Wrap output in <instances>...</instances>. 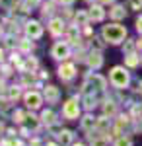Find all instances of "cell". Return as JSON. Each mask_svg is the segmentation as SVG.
<instances>
[{"mask_svg":"<svg viewBox=\"0 0 142 146\" xmlns=\"http://www.w3.org/2000/svg\"><path fill=\"white\" fill-rule=\"evenodd\" d=\"M136 29H138V31L142 33V16L138 18V20H136Z\"/></svg>","mask_w":142,"mask_h":146,"instance_id":"obj_30","label":"cell"},{"mask_svg":"<svg viewBox=\"0 0 142 146\" xmlns=\"http://www.w3.org/2000/svg\"><path fill=\"white\" fill-rule=\"evenodd\" d=\"M53 56H55V58H66V56H68V45L56 43V45L53 47Z\"/></svg>","mask_w":142,"mask_h":146,"instance_id":"obj_9","label":"cell"},{"mask_svg":"<svg viewBox=\"0 0 142 146\" xmlns=\"http://www.w3.org/2000/svg\"><path fill=\"white\" fill-rule=\"evenodd\" d=\"M136 45H138V47L142 49V39H140V41H136Z\"/></svg>","mask_w":142,"mask_h":146,"instance_id":"obj_34","label":"cell"},{"mask_svg":"<svg viewBox=\"0 0 142 146\" xmlns=\"http://www.w3.org/2000/svg\"><path fill=\"white\" fill-rule=\"evenodd\" d=\"M101 35H103L105 41L117 45V43H121V41L127 37V29H125L123 25H119V23H109V25H103Z\"/></svg>","mask_w":142,"mask_h":146,"instance_id":"obj_1","label":"cell"},{"mask_svg":"<svg viewBox=\"0 0 142 146\" xmlns=\"http://www.w3.org/2000/svg\"><path fill=\"white\" fill-rule=\"evenodd\" d=\"M99 2H101V4H113L115 0H99Z\"/></svg>","mask_w":142,"mask_h":146,"instance_id":"obj_31","label":"cell"},{"mask_svg":"<svg viewBox=\"0 0 142 146\" xmlns=\"http://www.w3.org/2000/svg\"><path fill=\"white\" fill-rule=\"evenodd\" d=\"M62 115H64V119L68 121H74L78 119V115H80V105H78L76 100H68L64 103V107H62Z\"/></svg>","mask_w":142,"mask_h":146,"instance_id":"obj_3","label":"cell"},{"mask_svg":"<svg viewBox=\"0 0 142 146\" xmlns=\"http://www.w3.org/2000/svg\"><path fill=\"white\" fill-rule=\"evenodd\" d=\"M86 88H90V90H94V92H101V90H105V78H101L99 74L88 76Z\"/></svg>","mask_w":142,"mask_h":146,"instance_id":"obj_4","label":"cell"},{"mask_svg":"<svg viewBox=\"0 0 142 146\" xmlns=\"http://www.w3.org/2000/svg\"><path fill=\"white\" fill-rule=\"evenodd\" d=\"M0 60H2V51H0Z\"/></svg>","mask_w":142,"mask_h":146,"instance_id":"obj_39","label":"cell"},{"mask_svg":"<svg viewBox=\"0 0 142 146\" xmlns=\"http://www.w3.org/2000/svg\"><path fill=\"white\" fill-rule=\"evenodd\" d=\"M14 121H16V123H22L23 121V111H16L14 113Z\"/></svg>","mask_w":142,"mask_h":146,"instance_id":"obj_26","label":"cell"},{"mask_svg":"<svg viewBox=\"0 0 142 146\" xmlns=\"http://www.w3.org/2000/svg\"><path fill=\"white\" fill-rule=\"evenodd\" d=\"M88 64H90L92 68H99L101 64H103V56H101V53H99V51L90 53V56H88Z\"/></svg>","mask_w":142,"mask_h":146,"instance_id":"obj_7","label":"cell"},{"mask_svg":"<svg viewBox=\"0 0 142 146\" xmlns=\"http://www.w3.org/2000/svg\"><path fill=\"white\" fill-rule=\"evenodd\" d=\"M96 127H98V119H96V117L86 115V117L82 119V129H84V131H92V129H96Z\"/></svg>","mask_w":142,"mask_h":146,"instance_id":"obj_10","label":"cell"},{"mask_svg":"<svg viewBox=\"0 0 142 146\" xmlns=\"http://www.w3.org/2000/svg\"><path fill=\"white\" fill-rule=\"evenodd\" d=\"M41 117H43V123H47V125H53V123H55V113L51 111V109H45Z\"/></svg>","mask_w":142,"mask_h":146,"instance_id":"obj_18","label":"cell"},{"mask_svg":"<svg viewBox=\"0 0 142 146\" xmlns=\"http://www.w3.org/2000/svg\"><path fill=\"white\" fill-rule=\"evenodd\" d=\"M107 127H111V121L107 119V115L99 117V119H98V129H101V131H103V129H107Z\"/></svg>","mask_w":142,"mask_h":146,"instance_id":"obj_21","label":"cell"},{"mask_svg":"<svg viewBox=\"0 0 142 146\" xmlns=\"http://www.w3.org/2000/svg\"><path fill=\"white\" fill-rule=\"evenodd\" d=\"M60 2H62V4H72L74 0H60Z\"/></svg>","mask_w":142,"mask_h":146,"instance_id":"obj_32","label":"cell"},{"mask_svg":"<svg viewBox=\"0 0 142 146\" xmlns=\"http://www.w3.org/2000/svg\"><path fill=\"white\" fill-rule=\"evenodd\" d=\"M109 80H111V84L115 86V88H127L129 86V82H131V74L125 70V66H115L113 70H111V74H109Z\"/></svg>","mask_w":142,"mask_h":146,"instance_id":"obj_2","label":"cell"},{"mask_svg":"<svg viewBox=\"0 0 142 146\" xmlns=\"http://www.w3.org/2000/svg\"><path fill=\"white\" fill-rule=\"evenodd\" d=\"M72 146H84V144H82V142H78V144H72Z\"/></svg>","mask_w":142,"mask_h":146,"instance_id":"obj_36","label":"cell"},{"mask_svg":"<svg viewBox=\"0 0 142 146\" xmlns=\"http://www.w3.org/2000/svg\"><path fill=\"white\" fill-rule=\"evenodd\" d=\"M140 62H142V56H140Z\"/></svg>","mask_w":142,"mask_h":146,"instance_id":"obj_41","label":"cell"},{"mask_svg":"<svg viewBox=\"0 0 142 146\" xmlns=\"http://www.w3.org/2000/svg\"><path fill=\"white\" fill-rule=\"evenodd\" d=\"M125 62H127V66H138V62H140V56H136L134 53H131V55H127V58H125Z\"/></svg>","mask_w":142,"mask_h":146,"instance_id":"obj_16","label":"cell"},{"mask_svg":"<svg viewBox=\"0 0 142 146\" xmlns=\"http://www.w3.org/2000/svg\"><path fill=\"white\" fill-rule=\"evenodd\" d=\"M45 98H47V101H56L58 100V88L47 86V88H45Z\"/></svg>","mask_w":142,"mask_h":146,"instance_id":"obj_13","label":"cell"},{"mask_svg":"<svg viewBox=\"0 0 142 146\" xmlns=\"http://www.w3.org/2000/svg\"><path fill=\"white\" fill-rule=\"evenodd\" d=\"M2 131H4V127H2V123H0V133H2Z\"/></svg>","mask_w":142,"mask_h":146,"instance_id":"obj_37","label":"cell"},{"mask_svg":"<svg viewBox=\"0 0 142 146\" xmlns=\"http://www.w3.org/2000/svg\"><path fill=\"white\" fill-rule=\"evenodd\" d=\"M125 16H127V10H125L123 6H115V8L111 10V18H113V20H123Z\"/></svg>","mask_w":142,"mask_h":146,"instance_id":"obj_15","label":"cell"},{"mask_svg":"<svg viewBox=\"0 0 142 146\" xmlns=\"http://www.w3.org/2000/svg\"><path fill=\"white\" fill-rule=\"evenodd\" d=\"M103 113H105V115H115V113H117V105H115V103H113V101H105V105H103Z\"/></svg>","mask_w":142,"mask_h":146,"instance_id":"obj_17","label":"cell"},{"mask_svg":"<svg viewBox=\"0 0 142 146\" xmlns=\"http://www.w3.org/2000/svg\"><path fill=\"white\" fill-rule=\"evenodd\" d=\"M115 146H132V142H131V138H125V136H121V138H117Z\"/></svg>","mask_w":142,"mask_h":146,"instance_id":"obj_23","label":"cell"},{"mask_svg":"<svg viewBox=\"0 0 142 146\" xmlns=\"http://www.w3.org/2000/svg\"><path fill=\"white\" fill-rule=\"evenodd\" d=\"M74 74H76V68H74V64H70V62H66V64H62V66L58 68V76L62 80H70Z\"/></svg>","mask_w":142,"mask_h":146,"instance_id":"obj_6","label":"cell"},{"mask_svg":"<svg viewBox=\"0 0 142 146\" xmlns=\"http://www.w3.org/2000/svg\"><path fill=\"white\" fill-rule=\"evenodd\" d=\"M123 49H125V51H127V53H129V55H131L132 51H134V43H132V41H127V43H125V47H123Z\"/></svg>","mask_w":142,"mask_h":146,"instance_id":"obj_24","label":"cell"},{"mask_svg":"<svg viewBox=\"0 0 142 146\" xmlns=\"http://www.w3.org/2000/svg\"><path fill=\"white\" fill-rule=\"evenodd\" d=\"M138 92H142V82H138V88H136Z\"/></svg>","mask_w":142,"mask_h":146,"instance_id":"obj_33","label":"cell"},{"mask_svg":"<svg viewBox=\"0 0 142 146\" xmlns=\"http://www.w3.org/2000/svg\"><path fill=\"white\" fill-rule=\"evenodd\" d=\"M22 49L23 51H29V49H31V43H29V41H22Z\"/></svg>","mask_w":142,"mask_h":146,"instance_id":"obj_29","label":"cell"},{"mask_svg":"<svg viewBox=\"0 0 142 146\" xmlns=\"http://www.w3.org/2000/svg\"><path fill=\"white\" fill-rule=\"evenodd\" d=\"M47 146H58V144H55V142H49V144H47Z\"/></svg>","mask_w":142,"mask_h":146,"instance_id":"obj_35","label":"cell"},{"mask_svg":"<svg viewBox=\"0 0 142 146\" xmlns=\"http://www.w3.org/2000/svg\"><path fill=\"white\" fill-rule=\"evenodd\" d=\"M35 66H37V60H33V58H29V60L25 62V68H31V70H33Z\"/></svg>","mask_w":142,"mask_h":146,"instance_id":"obj_28","label":"cell"},{"mask_svg":"<svg viewBox=\"0 0 142 146\" xmlns=\"http://www.w3.org/2000/svg\"><path fill=\"white\" fill-rule=\"evenodd\" d=\"M140 131H142V117H140Z\"/></svg>","mask_w":142,"mask_h":146,"instance_id":"obj_38","label":"cell"},{"mask_svg":"<svg viewBox=\"0 0 142 146\" xmlns=\"http://www.w3.org/2000/svg\"><path fill=\"white\" fill-rule=\"evenodd\" d=\"M27 119H29V127H31V129H37V127H39V123H37V117H33V115H29Z\"/></svg>","mask_w":142,"mask_h":146,"instance_id":"obj_25","label":"cell"},{"mask_svg":"<svg viewBox=\"0 0 142 146\" xmlns=\"http://www.w3.org/2000/svg\"><path fill=\"white\" fill-rule=\"evenodd\" d=\"M84 105H86V109H94V107L98 105V101H96L94 96H86V98H84Z\"/></svg>","mask_w":142,"mask_h":146,"instance_id":"obj_20","label":"cell"},{"mask_svg":"<svg viewBox=\"0 0 142 146\" xmlns=\"http://www.w3.org/2000/svg\"><path fill=\"white\" fill-rule=\"evenodd\" d=\"M74 20H76V23H78V25H86V23H88V20H90V14H86V12H78Z\"/></svg>","mask_w":142,"mask_h":146,"instance_id":"obj_19","label":"cell"},{"mask_svg":"<svg viewBox=\"0 0 142 146\" xmlns=\"http://www.w3.org/2000/svg\"><path fill=\"white\" fill-rule=\"evenodd\" d=\"M20 98V90L18 88H12L10 90V100H18Z\"/></svg>","mask_w":142,"mask_h":146,"instance_id":"obj_27","label":"cell"},{"mask_svg":"<svg viewBox=\"0 0 142 146\" xmlns=\"http://www.w3.org/2000/svg\"><path fill=\"white\" fill-rule=\"evenodd\" d=\"M0 35H2V27H0Z\"/></svg>","mask_w":142,"mask_h":146,"instance_id":"obj_40","label":"cell"},{"mask_svg":"<svg viewBox=\"0 0 142 146\" xmlns=\"http://www.w3.org/2000/svg\"><path fill=\"white\" fill-rule=\"evenodd\" d=\"M103 16H105V12L101 10V6H92V8H90V18H92V20L101 22V20H103Z\"/></svg>","mask_w":142,"mask_h":146,"instance_id":"obj_12","label":"cell"},{"mask_svg":"<svg viewBox=\"0 0 142 146\" xmlns=\"http://www.w3.org/2000/svg\"><path fill=\"white\" fill-rule=\"evenodd\" d=\"M72 138H74V133H72V131H60V133H58V140H60L64 146L70 144Z\"/></svg>","mask_w":142,"mask_h":146,"instance_id":"obj_14","label":"cell"},{"mask_svg":"<svg viewBox=\"0 0 142 146\" xmlns=\"http://www.w3.org/2000/svg\"><path fill=\"white\" fill-rule=\"evenodd\" d=\"M107 136H98V138H94L92 140V146H107Z\"/></svg>","mask_w":142,"mask_h":146,"instance_id":"obj_22","label":"cell"},{"mask_svg":"<svg viewBox=\"0 0 142 146\" xmlns=\"http://www.w3.org/2000/svg\"><path fill=\"white\" fill-rule=\"evenodd\" d=\"M41 101H43V98H41L37 92H29V94H25V103H27V107H31V109L41 107Z\"/></svg>","mask_w":142,"mask_h":146,"instance_id":"obj_5","label":"cell"},{"mask_svg":"<svg viewBox=\"0 0 142 146\" xmlns=\"http://www.w3.org/2000/svg\"><path fill=\"white\" fill-rule=\"evenodd\" d=\"M25 33L29 35V37H41V25L37 22H29L27 25H25Z\"/></svg>","mask_w":142,"mask_h":146,"instance_id":"obj_8","label":"cell"},{"mask_svg":"<svg viewBox=\"0 0 142 146\" xmlns=\"http://www.w3.org/2000/svg\"><path fill=\"white\" fill-rule=\"evenodd\" d=\"M49 29H51L53 35H60L62 31H64V23H62V20H53L51 25H49Z\"/></svg>","mask_w":142,"mask_h":146,"instance_id":"obj_11","label":"cell"}]
</instances>
